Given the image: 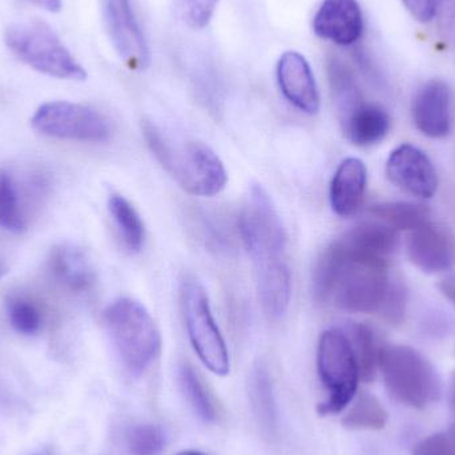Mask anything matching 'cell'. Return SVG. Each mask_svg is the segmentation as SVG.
Wrapping results in <instances>:
<instances>
[{
  "instance_id": "cell-1",
  "label": "cell",
  "mask_w": 455,
  "mask_h": 455,
  "mask_svg": "<svg viewBox=\"0 0 455 455\" xmlns=\"http://www.w3.org/2000/svg\"><path fill=\"white\" fill-rule=\"evenodd\" d=\"M389 285L387 261L360 256L339 238L323 251L313 275L318 302L352 313L379 312Z\"/></svg>"
},
{
  "instance_id": "cell-2",
  "label": "cell",
  "mask_w": 455,
  "mask_h": 455,
  "mask_svg": "<svg viewBox=\"0 0 455 455\" xmlns=\"http://www.w3.org/2000/svg\"><path fill=\"white\" fill-rule=\"evenodd\" d=\"M143 135L157 162L184 191L210 197L226 188V167L207 144L172 138L149 120L143 123Z\"/></svg>"
},
{
  "instance_id": "cell-3",
  "label": "cell",
  "mask_w": 455,
  "mask_h": 455,
  "mask_svg": "<svg viewBox=\"0 0 455 455\" xmlns=\"http://www.w3.org/2000/svg\"><path fill=\"white\" fill-rule=\"evenodd\" d=\"M112 344L130 373L140 376L154 363L162 337L154 318L140 302L119 299L104 312Z\"/></svg>"
},
{
  "instance_id": "cell-4",
  "label": "cell",
  "mask_w": 455,
  "mask_h": 455,
  "mask_svg": "<svg viewBox=\"0 0 455 455\" xmlns=\"http://www.w3.org/2000/svg\"><path fill=\"white\" fill-rule=\"evenodd\" d=\"M4 42L19 60L40 74L72 82L87 79L85 69L44 21L12 24L5 31Z\"/></svg>"
},
{
  "instance_id": "cell-5",
  "label": "cell",
  "mask_w": 455,
  "mask_h": 455,
  "mask_svg": "<svg viewBox=\"0 0 455 455\" xmlns=\"http://www.w3.org/2000/svg\"><path fill=\"white\" fill-rule=\"evenodd\" d=\"M379 368L393 398L414 409H425L441 395L435 366L413 347L384 345L379 347Z\"/></svg>"
},
{
  "instance_id": "cell-6",
  "label": "cell",
  "mask_w": 455,
  "mask_h": 455,
  "mask_svg": "<svg viewBox=\"0 0 455 455\" xmlns=\"http://www.w3.org/2000/svg\"><path fill=\"white\" fill-rule=\"evenodd\" d=\"M317 368L328 398L318 405L321 416L341 413L355 397L360 371L349 337L341 329H329L321 336Z\"/></svg>"
},
{
  "instance_id": "cell-7",
  "label": "cell",
  "mask_w": 455,
  "mask_h": 455,
  "mask_svg": "<svg viewBox=\"0 0 455 455\" xmlns=\"http://www.w3.org/2000/svg\"><path fill=\"white\" fill-rule=\"evenodd\" d=\"M183 312L187 331L202 363L218 376L229 373V353L211 309L210 297L197 280L184 281Z\"/></svg>"
},
{
  "instance_id": "cell-8",
  "label": "cell",
  "mask_w": 455,
  "mask_h": 455,
  "mask_svg": "<svg viewBox=\"0 0 455 455\" xmlns=\"http://www.w3.org/2000/svg\"><path fill=\"white\" fill-rule=\"evenodd\" d=\"M238 230L254 264L285 259L286 233L272 199L261 186L251 187L240 218Z\"/></svg>"
},
{
  "instance_id": "cell-9",
  "label": "cell",
  "mask_w": 455,
  "mask_h": 455,
  "mask_svg": "<svg viewBox=\"0 0 455 455\" xmlns=\"http://www.w3.org/2000/svg\"><path fill=\"white\" fill-rule=\"evenodd\" d=\"M36 132L64 140H108L112 133L108 119L100 112L83 104L50 101L42 104L31 119Z\"/></svg>"
},
{
  "instance_id": "cell-10",
  "label": "cell",
  "mask_w": 455,
  "mask_h": 455,
  "mask_svg": "<svg viewBox=\"0 0 455 455\" xmlns=\"http://www.w3.org/2000/svg\"><path fill=\"white\" fill-rule=\"evenodd\" d=\"M103 18L120 59L135 71L148 68L151 52L136 20L131 0H103Z\"/></svg>"
},
{
  "instance_id": "cell-11",
  "label": "cell",
  "mask_w": 455,
  "mask_h": 455,
  "mask_svg": "<svg viewBox=\"0 0 455 455\" xmlns=\"http://www.w3.org/2000/svg\"><path fill=\"white\" fill-rule=\"evenodd\" d=\"M387 176L401 191L419 199H432L437 194L438 175L432 160L411 144H403L390 154Z\"/></svg>"
},
{
  "instance_id": "cell-12",
  "label": "cell",
  "mask_w": 455,
  "mask_h": 455,
  "mask_svg": "<svg viewBox=\"0 0 455 455\" xmlns=\"http://www.w3.org/2000/svg\"><path fill=\"white\" fill-rule=\"evenodd\" d=\"M417 130L430 139H443L451 131V91L448 83L429 80L417 91L411 103Z\"/></svg>"
},
{
  "instance_id": "cell-13",
  "label": "cell",
  "mask_w": 455,
  "mask_h": 455,
  "mask_svg": "<svg viewBox=\"0 0 455 455\" xmlns=\"http://www.w3.org/2000/svg\"><path fill=\"white\" fill-rule=\"evenodd\" d=\"M313 31L342 47L355 44L363 32V10L357 0H323L313 18Z\"/></svg>"
},
{
  "instance_id": "cell-14",
  "label": "cell",
  "mask_w": 455,
  "mask_h": 455,
  "mask_svg": "<svg viewBox=\"0 0 455 455\" xmlns=\"http://www.w3.org/2000/svg\"><path fill=\"white\" fill-rule=\"evenodd\" d=\"M277 82L286 100L307 115L320 109V92L307 59L296 51H288L277 64Z\"/></svg>"
},
{
  "instance_id": "cell-15",
  "label": "cell",
  "mask_w": 455,
  "mask_h": 455,
  "mask_svg": "<svg viewBox=\"0 0 455 455\" xmlns=\"http://www.w3.org/2000/svg\"><path fill=\"white\" fill-rule=\"evenodd\" d=\"M408 256L422 272H445L455 264L454 237L445 228L427 224L411 232Z\"/></svg>"
},
{
  "instance_id": "cell-16",
  "label": "cell",
  "mask_w": 455,
  "mask_h": 455,
  "mask_svg": "<svg viewBox=\"0 0 455 455\" xmlns=\"http://www.w3.org/2000/svg\"><path fill=\"white\" fill-rule=\"evenodd\" d=\"M257 291L265 315L272 320L285 317L291 305V275L285 259H267L254 264Z\"/></svg>"
},
{
  "instance_id": "cell-17",
  "label": "cell",
  "mask_w": 455,
  "mask_h": 455,
  "mask_svg": "<svg viewBox=\"0 0 455 455\" xmlns=\"http://www.w3.org/2000/svg\"><path fill=\"white\" fill-rule=\"evenodd\" d=\"M368 184L363 160L347 157L337 168L331 184V204L336 215L349 218L360 210Z\"/></svg>"
},
{
  "instance_id": "cell-18",
  "label": "cell",
  "mask_w": 455,
  "mask_h": 455,
  "mask_svg": "<svg viewBox=\"0 0 455 455\" xmlns=\"http://www.w3.org/2000/svg\"><path fill=\"white\" fill-rule=\"evenodd\" d=\"M48 270L56 283L74 293H87L96 283L95 270L82 249L59 245L51 251Z\"/></svg>"
},
{
  "instance_id": "cell-19",
  "label": "cell",
  "mask_w": 455,
  "mask_h": 455,
  "mask_svg": "<svg viewBox=\"0 0 455 455\" xmlns=\"http://www.w3.org/2000/svg\"><path fill=\"white\" fill-rule=\"evenodd\" d=\"M248 392L251 411L262 437L269 441L275 440L280 430V416L272 376L264 363H257L251 369L248 379Z\"/></svg>"
},
{
  "instance_id": "cell-20",
  "label": "cell",
  "mask_w": 455,
  "mask_h": 455,
  "mask_svg": "<svg viewBox=\"0 0 455 455\" xmlns=\"http://www.w3.org/2000/svg\"><path fill=\"white\" fill-rule=\"evenodd\" d=\"M339 240L361 256L387 261L397 248V230L381 221H363L347 230Z\"/></svg>"
},
{
  "instance_id": "cell-21",
  "label": "cell",
  "mask_w": 455,
  "mask_h": 455,
  "mask_svg": "<svg viewBox=\"0 0 455 455\" xmlns=\"http://www.w3.org/2000/svg\"><path fill=\"white\" fill-rule=\"evenodd\" d=\"M392 127V120L384 107L365 103L358 107L341 124L350 143L357 147H371L381 143Z\"/></svg>"
},
{
  "instance_id": "cell-22",
  "label": "cell",
  "mask_w": 455,
  "mask_h": 455,
  "mask_svg": "<svg viewBox=\"0 0 455 455\" xmlns=\"http://www.w3.org/2000/svg\"><path fill=\"white\" fill-rule=\"evenodd\" d=\"M328 79L331 99L342 124L358 107L365 103V99L355 72L337 56H331L328 60Z\"/></svg>"
},
{
  "instance_id": "cell-23",
  "label": "cell",
  "mask_w": 455,
  "mask_h": 455,
  "mask_svg": "<svg viewBox=\"0 0 455 455\" xmlns=\"http://www.w3.org/2000/svg\"><path fill=\"white\" fill-rule=\"evenodd\" d=\"M108 210L119 230L123 243L131 253H138L146 241V228L138 211L122 195L109 196Z\"/></svg>"
},
{
  "instance_id": "cell-24",
  "label": "cell",
  "mask_w": 455,
  "mask_h": 455,
  "mask_svg": "<svg viewBox=\"0 0 455 455\" xmlns=\"http://www.w3.org/2000/svg\"><path fill=\"white\" fill-rule=\"evenodd\" d=\"M371 215L395 230H413L430 223L429 208L414 203H384L373 205Z\"/></svg>"
},
{
  "instance_id": "cell-25",
  "label": "cell",
  "mask_w": 455,
  "mask_h": 455,
  "mask_svg": "<svg viewBox=\"0 0 455 455\" xmlns=\"http://www.w3.org/2000/svg\"><path fill=\"white\" fill-rule=\"evenodd\" d=\"M179 381L195 413L204 422H215L219 413L215 400L197 371L189 363H181L179 368Z\"/></svg>"
},
{
  "instance_id": "cell-26",
  "label": "cell",
  "mask_w": 455,
  "mask_h": 455,
  "mask_svg": "<svg viewBox=\"0 0 455 455\" xmlns=\"http://www.w3.org/2000/svg\"><path fill=\"white\" fill-rule=\"evenodd\" d=\"M350 344L357 361L360 379L371 382L379 368V352L373 331L366 323H355L349 328Z\"/></svg>"
},
{
  "instance_id": "cell-27",
  "label": "cell",
  "mask_w": 455,
  "mask_h": 455,
  "mask_svg": "<svg viewBox=\"0 0 455 455\" xmlns=\"http://www.w3.org/2000/svg\"><path fill=\"white\" fill-rule=\"evenodd\" d=\"M387 422V411L371 393H361L342 419L344 427L352 430H381Z\"/></svg>"
},
{
  "instance_id": "cell-28",
  "label": "cell",
  "mask_w": 455,
  "mask_h": 455,
  "mask_svg": "<svg viewBox=\"0 0 455 455\" xmlns=\"http://www.w3.org/2000/svg\"><path fill=\"white\" fill-rule=\"evenodd\" d=\"M0 226L13 233L21 232L27 227L18 186L7 171H0Z\"/></svg>"
},
{
  "instance_id": "cell-29",
  "label": "cell",
  "mask_w": 455,
  "mask_h": 455,
  "mask_svg": "<svg viewBox=\"0 0 455 455\" xmlns=\"http://www.w3.org/2000/svg\"><path fill=\"white\" fill-rule=\"evenodd\" d=\"M5 310L13 331L23 336H34L42 328V312L28 297L12 294L5 302Z\"/></svg>"
},
{
  "instance_id": "cell-30",
  "label": "cell",
  "mask_w": 455,
  "mask_h": 455,
  "mask_svg": "<svg viewBox=\"0 0 455 455\" xmlns=\"http://www.w3.org/2000/svg\"><path fill=\"white\" fill-rule=\"evenodd\" d=\"M128 446L133 455H157L165 448V435L159 427L141 424L131 429Z\"/></svg>"
},
{
  "instance_id": "cell-31",
  "label": "cell",
  "mask_w": 455,
  "mask_h": 455,
  "mask_svg": "<svg viewBox=\"0 0 455 455\" xmlns=\"http://www.w3.org/2000/svg\"><path fill=\"white\" fill-rule=\"evenodd\" d=\"M406 304H408V293L405 286L401 283H390L379 312L387 323L392 325H400L405 320Z\"/></svg>"
},
{
  "instance_id": "cell-32",
  "label": "cell",
  "mask_w": 455,
  "mask_h": 455,
  "mask_svg": "<svg viewBox=\"0 0 455 455\" xmlns=\"http://www.w3.org/2000/svg\"><path fill=\"white\" fill-rule=\"evenodd\" d=\"M219 0H186V16L189 26L202 29L210 24Z\"/></svg>"
},
{
  "instance_id": "cell-33",
  "label": "cell",
  "mask_w": 455,
  "mask_h": 455,
  "mask_svg": "<svg viewBox=\"0 0 455 455\" xmlns=\"http://www.w3.org/2000/svg\"><path fill=\"white\" fill-rule=\"evenodd\" d=\"M409 12L421 23H429L435 19V0H401Z\"/></svg>"
},
{
  "instance_id": "cell-34",
  "label": "cell",
  "mask_w": 455,
  "mask_h": 455,
  "mask_svg": "<svg viewBox=\"0 0 455 455\" xmlns=\"http://www.w3.org/2000/svg\"><path fill=\"white\" fill-rule=\"evenodd\" d=\"M438 288H440L443 296L455 307V273L454 275H446L445 278H443L440 283H438Z\"/></svg>"
},
{
  "instance_id": "cell-35",
  "label": "cell",
  "mask_w": 455,
  "mask_h": 455,
  "mask_svg": "<svg viewBox=\"0 0 455 455\" xmlns=\"http://www.w3.org/2000/svg\"><path fill=\"white\" fill-rule=\"evenodd\" d=\"M29 2L50 12H59L61 10V0H29Z\"/></svg>"
},
{
  "instance_id": "cell-36",
  "label": "cell",
  "mask_w": 455,
  "mask_h": 455,
  "mask_svg": "<svg viewBox=\"0 0 455 455\" xmlns=\"http://www.w3.org/2000/svg\"><path fill=\"white\" fill-rule=\"evenodd\" d=\"M451 411L455 414V373L453 374V379H451Z\"/></svg>"
},
{
  "instance_id": "cell-37",
  "label": "cell",
  "mask_w": 455,
  "mask_h": 455,
  "mask_svg": "<svg viewBox=\"0 0 455 455\" xmlns=\"http://www.w3.org/2000/svg\"><path fill=\"white\" fill-rule=\"evenodd\" d=\"M178 455H205V454L200 453V451H181V453L178 454Z\"/></svg>"
},
{
  "instance_id": "cell-38",
  "label": "cell",
  "mask_w": 455,
  "mask_h": 455,
  "mask_svg": "<svg viewBox=\"0 0 455 455\" xmlns=\"http://www.w3.org/2000/svg\"><path fill=\"white\" fill-rule=\"evenodd\" d=\"M448 31L455 32V16H454L453 21H451V26H449Z\"/></svg>"
},
{
  "instance_id": "cell-39",
  "label": "cell",
  "mask_w": 455,
  "mask_h": 455,
  "mask_svg": "<svg viewBox=\"0 0 455 455\" xmlns=\"http://www.w3.org/2000/svg\"><path fill=\"white\" fill-rule=\"evenodd\" d=\"M4 273H5V267H3V264H0V278H2L3 275H4Z\"/></svg>"
}]
</instances>
